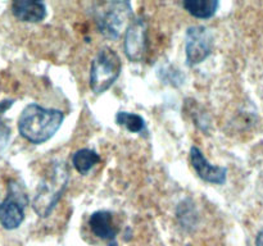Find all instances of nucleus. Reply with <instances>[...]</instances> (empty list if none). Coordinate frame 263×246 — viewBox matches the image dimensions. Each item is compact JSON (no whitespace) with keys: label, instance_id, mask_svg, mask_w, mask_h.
I'll return each mask as SVG.
<instances>
[{"label":"nucleus","instance_id":"obj_7","mask_svg":"<svg viewBox=\"0 0 263 246\" xmlns=\"http://www.w3.org/2000/svg\"><path fill=\"white\" fill-rule=\"evenodd\" d=\"M125 54L131 61H141L148 50V23L143 18L130 23L123 41Z\"/></svg>","mask_w":263,"mask_h":246},{"label":"nucleus","instance_id":"obj_16","mask_svg":"<svg viewBox=\"0 0 263 246\" xmlns=\"http://www.w3.org/2000/svg\"><path fill=\"white\" fill-rule=\"evenodd\" d=\"M256 245L257 246H263V228L258 232L256 237Z\"/></svg>","mask_w":263,"mask_h":246},{"label":"nucleus","instance_id":"obj_10","mask_svg":"<svg viewBox=\"0 0 263 246\" xmlns=\"http://www.w3.org/2000/svg\"><path fill=\"white\" fill-rule=\"evenodd\" d=\"M12 13L21 22L37 23L46 17V7L43 2L18 0L12 4Z\"/></svg>","mask_w":263,"mask_h":246},{"label":"nucleus","instance_id":"obj_4","mask_svg":"<svg viewBox=\"0 0 263 246\" xmlns=\"http://www.w3.org/2000/svg\"><path fill=\"white\" fill-rule=\"evenodd\" d=\"M131 13V5L127 2L104 3L97 13L98 30L105 37L117 38Z\"/></svg>","mask_w":263,"mask_h":246},{"label":"nucleus","instance_id":"obj_13","mask_svg":"<svg viewBox=\"0 0 263 246\" xmlns=\"http://www.w3.org/2000/svg\"><path fill=\"white\" fill-rule=\"evenodd\" d=\"M116 122L120 126H123L127 131L134 133H140L145 131V120L143 117L135 113L118 112L116 115Z\"/></svg>","mask_w":263,"mask_h":246},{"label":"nucleus","instance_id":"obj_8","mask_svg":"<svg viewBox=\"0 0 263 246\" xmlns=\"http://www.w3.org/2000/svg\"><path fill=\"white\" fill-rule=\"evenodd\" d=\"M190 160H192V166L194 171L197 172V174L203 181L216 184L225 183L228 169L223 168V167L211 164L197 146H193L190 149Z\"/></svg>","mask_w":263,"mask_h":246},{"label":"nucleus","instance_id":"obj_15","mask_svg":"<svg viewBox=\"0 0 263 246\" xmlns=\"http://www.w3.org/2000/svg\"><path fill=\"white\" fill-rule=\"evenodd\" d=\"M13 100H5V101L0 102V113H4L8 108L12 107Z\"/></svg>","mask_w":263,"mask_h":246},{"label":"nucleus","instance_id":"obj_3","mask_svg":"<svg viewBox=\"0 0 263 246\" xmlns=\"http://www.w3.org/2000/svg\"><path fill=\"white\" fill-rule=\"evenodd\" d=\"M122 61L113 49L104 46L98 51L90 68V87L97 95L107 91L120 77Z\"/></svg>","mask_w":263,"mask_h":246},{"label":"nucleus","instance_id":"obj_6","mask_svg":"<svg viewBox=\"0 0 263 246\" xmlns=\"http://www.w3.org/2000/svg\"><path fill=\"white\" fill-rule=\"evenodd\" d=\"M215 46V36L205 26H192L185 36L186 61L190 67L200 64L212 54Z\"/></svg>","mask_w":263,"mask_h":246},{"label":"nucleus","instance_id":"obj_9","mask_svg":"<svg viewBox=\"0 0 263 246\" xmlns=\"http://www.w3.org/2000/svg\"><path fill=\"white\" fill-rule=\"evenodd\" d=\"M89 225L91 232L102 240L115 241L118 228L116 227L113 214L108 210H98L89 218Z\"/></svg>","mask_w":263,"mask_h":246},{"label":"nucleus","instance_id":"obj_5","mask_svg":"<svg viewBox=\"0 0 263 246\" xmlns=\"http://www.w3.org/2000/svg\"><path fill=\"white\" fill-rule=\"evenodd\" d=\"M27 202V195L22 186L10 181L7 196L0 204V224L9 231L20 227L25 220V208Z\"/></svg>","mask_w":263,"mask_h":246},{"label":"nucleus","instance_id":"obj_14","mask_svg":"<svg viewBox=\"0 0 263 246\" xmlns=\"http://www.w3.org/2000/svg\"><path fill=\"white\" fill-rule=\"evenodd\" d=\"M10 137V130L2 119H0V151L7 146Z\"/></svg>","mask_w":263,"mask_h":246},{"label":"nucleus","instance_id":"obj_12","mask_svg":"<svg viewBox=\"0 0 263 246\" xmlns=\"http://www.w3.org/2000/svg\"><path fill=\"white\" fill-rule=\"evenodd\" d=\"M99 161V154L97 151L91 150V149H81V150H77L73 154V156H72V166L81 174H86Z\"/></svg>","mask_w":263,"mask_h":246},{"label":"nucleus","instance_id":"obj_2","mask_svg":"<svg viewBox=\"0 0 263 246\" xmlns=\"http://www.w3.org/2000/svg\"><path fill=\"white\" fill-rule=\"evenodd\" d=\"M69 182L68 167L64 161H54L48 174L40 182L32 200V208L41 218L50 215L54 208L63 196Z\"/></svg>","mask_w":263,"mask_h":246},{"label":"nucleus","instance_id":"obj_1","mask_svg":"<svg viewBox=\"0 0 263 246\" xmlns=\"http://www.w3.org/2000/svg\"><path fill=\"white\" fill-rule=\"evenodd\" d=\"M63 119L64 115L61 110L30 104L22 110L18 118V131L23 138L39 145L55 135Z\"/></svg>","mask_w":263,"mask_h":246},{"label":"nucleus","instance_id":"obj_17","mask_svg":"<svg viewBox=\"0 0 263 246\" xmlns=\"http://www.w3.org/2000/svg\"><path fill=\"white\" fill-rule=\"evenodd\" d=\"M108 246H117V242L116 241H110V243Z\"/></svg>","mask_w":263,"mask_h":246},{"label":"nucleus","instance_id":"obj_11","mask_svg":"<svg viewBox=\"0 0 263 246\" xmlns=\"http://www.w3.org/2000/svg\"><path fill=\"white\" fill-rule=\"evenodd\" d=\"M182 5L193 17L208 19L216 14L220 3L217 0H185Z\"/></svg>","mask_w":263,"mask_h":246}]
</instances>
